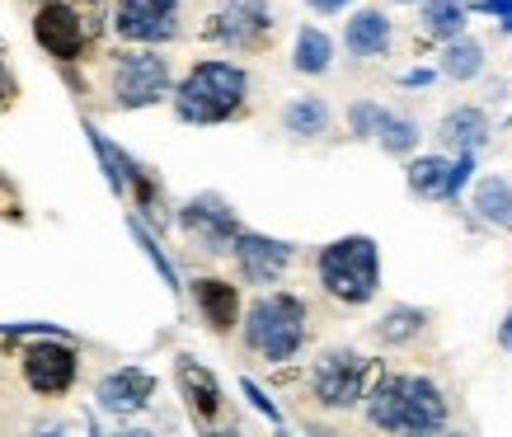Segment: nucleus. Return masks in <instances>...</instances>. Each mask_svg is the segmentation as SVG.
<instances>
[{
	"label": "nucleus",
	"mask_w": 512,
	"mask_h": 437,
	"mask_svg": "<svg viewBox=\"0 0 512 437\" xmlns=\"http://www.w3.org/2000/svg\"><path fill=\"white\" fill-rule=\"evenodd\" d=\"M367 419L386 433H437L447 423V400L423 376H390L367 400Z\"/></svg>",
	"instance_id": "nucleus-1"
},
{
	"label": "nucleus",
	"mask_w": 512,
	"mask_h": 437,
	"mask_svg": "<svg viewBox=\"0 0 512 437\" xmlns=\"http://www.w3.org/2000/svg\"><path fill=\"white\" fill-rule=\"evenodd\" d=\"M245 71L231 62H202L188 71V80L179 85V118L188 123H221L240 109L245 99Z\"/></svg>",
	"instance_id": "nucleus-2"
},
{
	"label": "nucleus",
	"mask_w": 512,
	"mask_h": 437,
	"mask_svg": "<svg viewBox=\"0 0 512 437\" xmlns=\"http://www.w3.org/2000/svg\"><path fill=\"white\" fill-rule=\"evenodd\" d=\"M306 339V311L301 301L278 292V297H259L245 315V344L264 353L268 362H287Z\"/></svg>",
	"instance_id": "nucleus-3"
},
{
	"label": "nucleus",
	"mask_w": 512,
	"mask_h": 437,
	"mask_svg": "<svg viewBox=\"0 0 512 437\" xmlns=\"http://www.w3.org/2000/svg\"><path fill=\"white\" fill-rule=\"evenodd\" d=\"M376 278H381V264H376V245L367 235H348V240H334L325 254H320V282L339 301H372Z\"/></svg>",
	"instance_id": "nucleus-4"
},
{
	"label": "nucleus",
	"mask_w": 512,
	"mask_h": 437,
	"mask_svg": "<svg viewBox=\"0 0 512 437\" xmlns=\"http://www.w3.org/2000/svg\"><path fill=\"white\" fill-rule=\"evenodd\" d=\"M165 90H170V62H160L156 52L118 57V66H113V99H118L123 109L156 104Z\"/></svg>",
	"instance_id": "nucleus-5"
},
{
	"label": "nucleus",
	"mask_w": 512,
	"mask_h": 437,
	"mask_svg": "<svg viewBox=\"0 0 512 437\" xmlns=\"http://www.w3.org/2000/svg\"><path fill=\"white\" fill-rule=\"evenodd\" d=\"M113 29L132 43H165L179 29V0H118Z\"/></svg>",
	"instance_id": "nucleus-6"
},
{
	"label": "nucleus",
	"mask_w": 512,
	"mask_h": 437,
	"mask_svg": "<svg viewBox=\"0 0 512 437\" xmlns=\"http://www.w3.org/2000/svg\"><path fill=\"white\" fill-rule=\"evenodd\" d=\"M362 358L357 353H325L320 367H315V395L325 400L329 409H348L362 400Z\"/></svg>",
	"instance_id": "nucleus-7"
},
{
	"label": "nucleus",
	"mask_w": 512,
	"mask_h": 437,
	"mask_svg": "<svg viewBox=\"0 0 512 437\" xmlns=\"http://www.w3.org/2000/svg\"><path fill=\"white\" fill-rule=\"evenodd\" d=\"M24 376L38 395H62L76 381V353L66 344H33L24 348Z\"/></svg>",
	"instance_id": "nucleus-8"
},
{
	"label": "nucleus",
	"mask_w": 512,
	"mask_h": 437,
	"mask_svg": "<svg viewBox=\"0 0 512 437\" xmlns=\"http://www.w3.org/2000/svg\"><path fill=\"white\" fill-rule=\"evenodd\" d=\"M470 170H475V151H466L456 165L442 156L414 160V165H409V188H414L419 198H456V193L466 188Z\"/></svg>",
	"instance_id": "nucleus-9"
},
{
	"label": "nucleus",
	"mask_w": 512,
	"mask_h": 437,
	"mask_svg": "<svg viewBox=\"0 0 512 437\" xmlns=\"http://www.w3.org/2000/svg\"><path fill=\"white\" fill-rule=\"evenodd\" d=\"M33 33H38V43L52 52V57H80V47H85V29H80V15L71 5H43L38 19H33Z\"/></svg>",
	"instance_id": "nucleus-10"
},
{
	"label": "nucleus",
	"mask_w": 512,
	"mask_h": 437,
	"mask_svg": "<svg viewBox=\"0 0 512 437\" xmlns=\"http://www.w3.org/2000/svg\"><path fill=\"white\" fill-rule=\"evenodd\" d=\"M184 226H188V235H198L202 240V250H212V254L235 250V235H240L235 231V217L217 203V198H198V203H188L184 207Z\"/></svg>",
	"instance_id": "nucleus-11"
},
{
	"label": "nucleus",
	"mask_w": 512,
	"mask_h": 437,
	"mask_svg": "<svg viewBox=\"0 0 512 437\" xmlns=\"http://www.w3.org/2000/svg\"><path fill=\"white\" fill-rule=\"evenodd\" d=\"M217 29H212V38H221V43L231 47H249L259 43L268 29V5L264 0H226L221 5V15L212 19Z\"/></svg>",
	"instance_id": "nucleus-12"
},
{
	"label": "nucleus",
	"mask_w": 512,
	"mask_h": 437,
	"mask_svg": "<svg viewBox=\"0 0 512 437\" xmlns=\"http://www.w3.org/2000/svg\"><path fill=\"white\" fill-rule=\"evenodd\" d=\"M151 391H156L151 372H141V367H123V372H109L104 381H99L94 400L109 409V414H137V409H146Z\"/></svg>",
	"instance_id": "nucleus-13"
},
{
	"label": "nucleus",
	"mask_w": 512,
	"mask_h": 437,
	"mask_svg": "<svg viewBox=\"0 0 512 437\" xmlns=\"http://www.w3.org/2000/svg\"><path fill=\"white\" fill-rule=\"evenodd\" d=\"M235 259H240V273H245L249 282H273L282 268H287L292 250H287L282 240H268V235L240 231V235H235Z\"/></svg>",
	"instance_id": "nucleus-14"
},
{
	"label": "nucleus",
	"mask_w": 512,
	"mask_h": 437,
	"mask_svg": "<svg viewBox=\"0 0 512 437\" xmlns=\"http://www.w3.org/2000/svg\"><path fill=\"white\" fill-rule=\"evenodd\" d=\"M343 43H348L353 57H381L390 47V19L381 10H357L348 33H343Z\"/></svg>",
	"instance_id": "nucleus-15"
},
{
	"label": "nucleus",
	"mask_w": 512,
	"mask_h": 437,
	"mask_svg": "<svg viewBox=\"0 0 512 437\" xmlns=\"http://www.w3.org/2000/svg\"><path fill=\"white\" fill-rule=\"evenodd\" d=\"M179 386H184L188 405H193V414H198V419H217L221 391H217V381H212V372H207L202 362L179 358Z\"/></svg>",
	"instance_id": "nucleus-16"
},
{
	"label": "nucleus",
	"mask_w": 512,
	"mask_h": 437,
	"mask_svg": "<svg viewBox=\"0 0 512 437\" xmlns=\"http://www.w3.org/2000/svg\"><path fill=\"white\" fill-rule=\"evenodd\" d=\"M193 297H198V306H202V315H207V325H212V329H231L235 325L240 297H235L231 282L202 278V282H193Z\"/></svg>",
	"instance_id": "nucleus-17"
},
{
	"label": "nucleus",
	"mask_w": 512,
	"mask_h": 437,
	"mask_svg": "<svg viewBox=\"0 0 512 437\" xmlns=\"http://www.w3.org/2000/svg\"><path fill=\"white\" fill-rule=\"evenodd\" d=\"M484 137H489V118H484L480 109H451L447 118H442V141L456 146L461 156H466V151H480Z\"/></svg>",
	"instance_id": "nucleus-18"
},
{
	"label": "nucleus",
	"mask_w": 512,
	"mask_h": 437,
	"mask_svg": "<svg viewBox=\"0 0 512 437\" xmlns=\"http://www.w3.org/2000/svg\"><path fill=\"white\" fill-rule=\"evenodd\" d=\"M475 212H480L484 221L503 226V231H512V184L508 179H498V174L480 179V188H475Z\"/></svg>",
	"instance_id": "nucleus-19"
},
{
	"label": "nucleus",
	"mask_w": 512,
	"mask_h": 437,
	"mask_svg": "<svg viewBox=\"0 0 512 437\" xmlns=\"http://www.w3.org/2000/svg\"><path fill=\"white\" fill-rule=\"evenodd\" d=\"M423 29L433 38H461L466 29V5L461 0H423Z\"/></svg>",
	"instance_id": "nucleus-20"
},
{
	"label": "nucleus",
	"mask_w": 512,
	"mask_h": 437,
	"mask_svg": "<svg viewBox=\"0 0 512 437\" xmlns=\"http://www.w3.org/2000/svg\"><path fill=\"white\" fill-rule=\"evenodd\" d=\"M442 71L451 80H475L484 71V47L475 38H451L447 52H442Z\"/></svg>",
	"instance_id": "nucleus-21"
},
{
	"label": "nucleus",
	"mask_w": 512,
	"mask_h": 437,
	"mask_svg": "<svg viewBox=\"0 0 512 437\" xmlns=\"http://www.w3.org/2000/svg\"><path fill=\"white\" fill-rule=\"evenodd\" d=\"M334 62V43H329L320 29H301L296 33V71H306V76H320L329 71Z\"/></svg>",
	"instance_id": "nucleus-22"
},
{
	"label": "nucleus",
	"mask_w": 512,
	"mask_h": 437,
	"mask_svg": "<svg viewBox=\"0 0 512 437\" xmlns=\"http://www.w3.org/2000/svg\"><path fill=\"white\" fill-rule=\"evenodd\" d=\"M287 127H292L296 137H320L329 127V109L320 104V99H296V104H287Z\"/></svg>",
	"instance_id": "nucleus-23"
},
{
	"label": "nucleus",
	"mask_w": 512,
	"mask_h": 437,
	"mask_svg": "<svg viewBox=\"0 0 512 437\" xmlns=\"http://www.w3.org/2000/svg\"><path fill=\"white\" fill-rule=\"evenodd\" d=\"M376 141L386 146L390 156H404V151H414V146H419V127L409 123V118L381 113V123H376Z\"/></svg>",
	"instance_id": "nucleus-24"
},
{
	"label": "nucleus",
	"mask_w": 512,
	"mask_h": 437,
	"mask_svg": "<svg viewBox=\"0 0 512 437\" xmlns=\"http://www.w3.org/2000/svg\"><path fill=\"white\" fill-rule=\"evenodd\" d=\"M423 329V311H414V306H400V311H390L381 325H376V334L386 339V344H404V339H414Z\"/></svg>",
	"instance_id": "nucleus-25"
},
{
	"label": "nucleus",
	"mask_w": 512,
	"mask_h": 437,
	"mask_svg": "<svg viewBox=\"0 0 512 437\" xmlns=\"http://www.w3.org/2000/svg\"><path fill=\"white\" fill-rule=\"evenodd\" d=\"M90 141H94V151H99V160H104V170H109V188H113V193H127V184H132V165L113 151L104 132H94V127H90Z\"/></svg>",
	"instance_id": "nucleus-26"
},
{
	"label": "nucleus",
	"mask_w": 512,
	"mask_h": 437,
	"mask_svg": "<svg viewBox=\"0 0 512 437\" xmlns=\"http://www.w3.org/2000/svg\"><path fill=\"white\" fill-rule=\"evenodd\" d=\"M132 235H137V245H141V250L151 254V264H156V268H160V278L170 282V287H179V278H174V268H170V259H165V254H160V245H156V240H151V235H146V226H141V221H132Z\"/></svg>",
	"instance_id": "nucleus-27"
},
{
	"label": "nucleus",
	"mask_w": 512,
	"mask_h": 437,
	"mask_svg": "<svg viewBox=\"0 0 512 437\" xmlns=\"http://www.w3.org/2000/svg\"><path fill=\"white\" fill-rule=\"evenodd\" d=\"M381 113H386V109H376V104H357V109L348 113V123H353L357 137H372L376 123H381Z\"/></svg>",
	"instance_id": "nucleus-28"
},
{
	"label": "nucleus",
	"mask_w": 512,
	"mask_h": 437,
	"mask_svg": "<svg viewBox=\"0 0 512 437\" xmlns=\"http://www.w3.org/2000/svg\"><path fill=\"white\" fill-rule=\"evenodd\" d=\"M245 395H249V400H254V409H259V414H264L268 423H278V428H282V414H278V405H273V400H268V395L259 391L254 381H245Z\"/></svg>",
	"instance_id": "nucleus-29"
},
{
	"label": "nucleus",
	"mask_w": 512,
	"mask_h": 437,
	"mask_svg": "<svg viewBox=\"0 0 512 437\" xmlns=\"http://www.w3.org/2000/svg\"><path fill=\"white\" fill-rule=\"evenodd\" d=\"M480 10H484V15L508 19V15H512V0H480Z\"/></svg>",
	"instance_id": "nucleus-30"
},
{
	"label": "nucleus",
	"mask_w": 512,
	"mask_h": 437,
	"mask_svg": "<svg viewBox=\"0 0 512 437\" xmlns=\"http://www.w3.org/2000/svg\"><path fill=\"white\" fill-rule=\"evenodd\" d=\"M306 5H311V10H320V15H334V10H343L348 0H306Z\"/></svg>",
	"instance_id": "nucleus-31"
},
{
	"label": "nucleus",
	"mask_w": 512,
	"mask_h": 437,
	"mask_svg": "<svg viewBox=\"0 0 512 437\" xmlns=\"http://www.w3.org/2000/svg\"><path fill=\"white\" fill-rule=\"evenodd\" d=\"M498 344H503V348H512V311L503 315V325H498Z\"/></svg>",
	"instance_id": "nucleus-32"
},
{
	"label": "nucleus",
	"mask_w": 512,
	"mask_h": 437,
	"mask_svg": "<svg viewBox=\"0 0 512 437\" xmlns=\"http://www.w3.org/2000/svg\"><path fill=\"white\" fill-rule=\"evenodd\" d=\"M428 80H433L428 71H409V76H404V85H428Z\"/></svg>",
	"instance_id": "nucleus-33"
},
{
	"label": "nucleus",
	"mask_w": 512,
	"mask_h": 437,
	"mask_svg": "<svg viewBox=\"0 0 512 437\" xmlns=\"http://www.w3.org/2000/svg\"><path fill=\"white\" fill-rule=\"evenodd\" d=\"M395 5H414V0H395Z\"/></svg>",
	"instance_id": "nucleus-34"
}]
</instances>
